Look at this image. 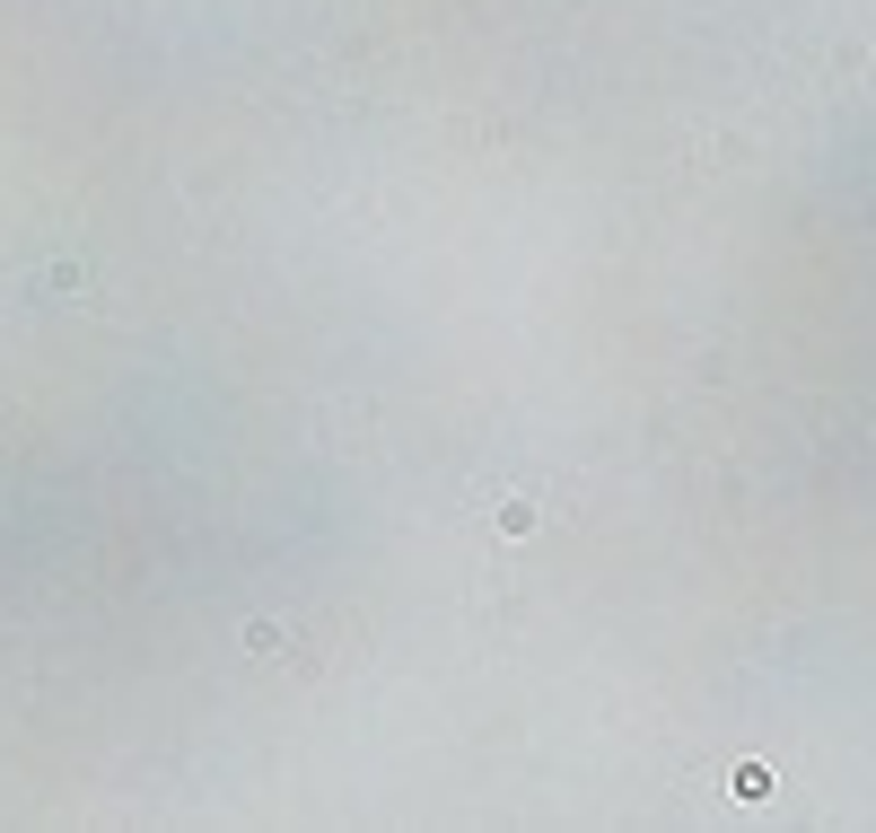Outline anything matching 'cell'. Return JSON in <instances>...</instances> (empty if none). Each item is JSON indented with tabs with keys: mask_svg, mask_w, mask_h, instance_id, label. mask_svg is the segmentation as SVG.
Masks as SVG:
<instances>
[{
	"mask_svg": "<svg viewBox=\"0 0 876 833\" xmlns=\"http://www.w3.org/2000/svg\"><path fill=\"white\" fill-rule=\"evenodd\" d=\"M500 535H535V500H500Z\"/></svg>",
	"mask_w": 876,
	"mask_h": 833,
	"instance_id": "cell-1",
	"label": "cell"
}]
</instances>
